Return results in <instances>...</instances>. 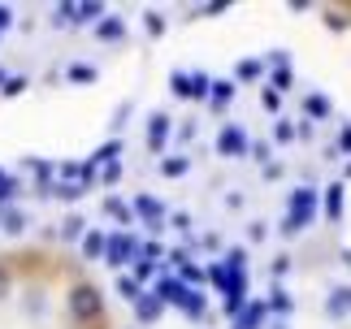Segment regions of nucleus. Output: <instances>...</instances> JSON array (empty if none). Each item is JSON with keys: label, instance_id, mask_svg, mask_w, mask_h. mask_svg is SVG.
Here are the masks:
<instances>
[{"label": "nucleus", "instance_id": "obj_3", "mask_svg": "<svg viewBox=\"0 0 351 329\" xmlns=\"http://www.w3.org/2000/svg\"><path fill=\"white\" fill-rule=\"evenodd\" d=\"M339 204H343V186L330 191V217H339Z\"/></svg>", "mask_w": 351, "mask_h": 329}, {"label": "nucleus", "instance_id": "obj_4", "mask_svg": "<svg viewBox=\"0 0 351 329\" xmlns=\"http://www.w3.org/2000/svg\"><path fill=\"white\" fill-rule=\"evenodd\" d=\"M339 143H343V147H347V152H351V126L343 130V139H339Z\"/></svg>", "mask_w": 351, "mask_h": 329}, {"label": "nucleus", "instance_id": "obj_2", "mask_svg": "<svg viewBox=\"0 0 351 329\" xmlns=\"http://www.w3.org/2000/svg\"><path fill=\"white\" fill-rule=\"evenodd\" d=\"M308 113H313V117H326L330 113V100H326V95H308Z\"/></svg>", "mask_w": 351, "mask_h": 329}, {"label": "nucleus", "instance_id": "obj_1", "mask_svg": "<svg viewBox=\"0 0 351 329\" xmlns=\"http://www.w3.org/2000/svg\"><path fill=\"white\" fill-rule=\"evenodd\" d=\"M347 308H351V291H334L330 295V317H347Z\"/></svg>", "mask_w": 351, "mask_h": 329}]
</instances>
